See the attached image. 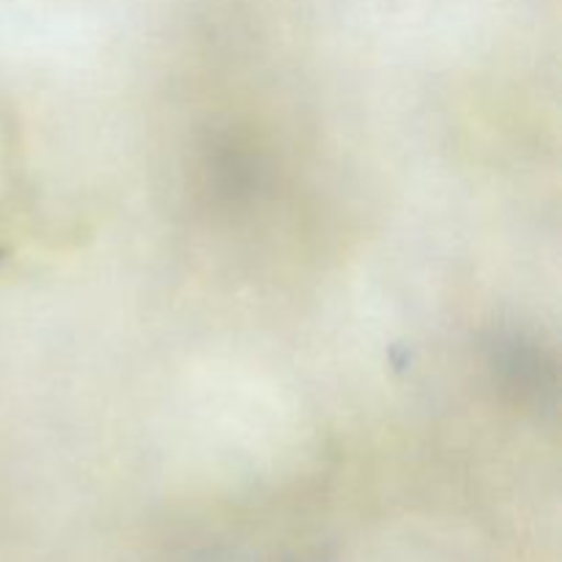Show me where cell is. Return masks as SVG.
Here are the masks:
<instances>
[{
    "label": "cell",
    "mask_w": 562,
    "mask_h": 562,
    "mask_svg": "<svg viewBox=\"0 0 562 562\" xmlns=\"http://www.w3.org/2000/svg\"><path fill=\"white\" fill-rule=\"evenodd\" d=\"M492 362L499 382L521 401L541 406L547 398H554L552 360L530 340L516 335L499 338L492 349Z\"/></svg>",
    "instance_id": "obj_1"
},
{
    "label": "cell",
    "mask_w": 562,
    "mask_h": 562,
    "mask_svg": "<svg viewBox=\"0 0 562 562\" xmlns=\"http://www.w3.org/2000/svg\"><path fill=\"white\" fill-rule=\"evenodd\" d=\"M212 173L217 179V187L225 195H247L258 184L256 159L247 151L234 146L220 148L212 157Z\"/></svg>",
    "instance_id": "obj_2"
}]
</instances>
